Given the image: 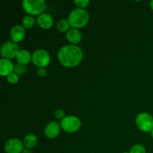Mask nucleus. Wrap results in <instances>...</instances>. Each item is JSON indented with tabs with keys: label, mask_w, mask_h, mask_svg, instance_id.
<instances>
[{
	"label": "nucleus",
	"mask_w": 153,
	"mask_h": 153,
	"mask_svg": "<svg viewBox=\"0 0 153 153\" xmlns=\"http://www.w3.org/2000/svg\"><path fill=\"white\" fill-rule=\"evenodd\" d=\"M83 52L76 45H66L62 46L58 52L60 63L66 67H75L83 59Z\"/></svg>",
	"instance_id": "f257e3e1"
},
{
	"label": "nucleus",
	"mask_w": 153,
	"mask_h": 153,
	"mask_svg": "<svg viewBox=\"0 0 153 153\" xmlns=\"http://www.w3.org/2000/svg\"><path fill=\"white\" fill-rule=\"evenodd\" d=\"M90 19V15L85 9L77 8L71 10L69 15L68 20L70 25L74 28H79L85 26Z\"/></svg>",
	"instance_id": "f03ea898"
},
{
	"label": "nucleus",
	"mask_w": 153,
	"mask_h": 153,
	"mask_svg": "<svg viewBox=\"0 0 153 153\" xmlns=\"http://www.w3.org/2000/svg\"><path fill=\"white\" fill-rule=\"evenodd\" d=\"M22 7L28 15H39L46 10V4L44 0H23Z\"/></svg>",
	"instance_id": "7ed1b4c3"
},
{
	"label": "nucleus",
	"mask_w": 153,
	"mask_h": 153,
	"mask_svg": "<svg viewBox=\"0 0 153 153\" xmlns=\"http://www.w3.org/2000/svg\"><path fill=\"white\" fill-rule=\"evenodd\" d=\"M137 128L144 132H149L153 129V117L146 112H142L137 116L135 120Z\"/></svg>",
	"instance_id": "20e7f679"
},
{
	"label": "nucleus",
	"mask_w": 153,
	"mask_h": 153,
	"mask_svg": "<svg viewBox=\"0 0 153 153\" xmlns=\"http://www.w3.org/2000/svg\"><path fill=\"white\" fill-rule=\"evenodd\" d=\"M82 122L76 116H67L61 121V126L67 133H75L80 128Z\"/></svg>",
	"instance_id": "39448f33"
},
{
	"label": "nucleus",
	"mask_w": 153,
	"mask_h": 153,
	"mask_svg": "<svg viewBox=\"0 0 153 153\" xmlns=\"http://www.w3.org/2000/svg\"><path fill=\"white\" fill-rule=\"evenodd\" d=\"M50 55L45 49H37L32 53V62L40 67H46L50 63Z\"/></svg>",
	"instance_id": "423d86ee"
},
{
	"label": "nucleus",
	"mask_w": 153,
	"mask_h": 153,
	"mask_svg": "<svg viewBox=\"0 0 153 153\" xmlns=\"http://www.w3.org/2000/svg\"><path fill=\"white\" fill-rule=\"evenodd\" d=\"M19 51V46L17 43L13 42V40L6 41L1 45V55L3 58L12 59L16 58V54Z\"/></svg>",
	"instance_id": "0eeeda50"
},
{
	"label": "nucleus",
	"mask_w": 153,
	"mask_h": 153,
	"mask_svg": "<svg viewBox=\"0 0 153 153\" xmlns=\"http://www.w3.org/2000/svg\"><path fill=\"white\" fill-rule=\"evenodd\" d=\"M23 149V143L17 138L9 139L4 144V151L7 153H21Z\"/></svg>",
	"instance_id": "6e6552de"
},
{
	"label": "nucleus",
	"mask_w": 153,
	"mask_h": 153,
	"mask_svg": "<svg viewBox=\"0 0 153 153\" xmlns=\"http://www.w3.org/2000/svg\"><path fill=\"white\" fill-rule=\"evenodd\" d=\"M61 124L57 121H51L46 125L44 133L46 137L49 139H54L58 137L61 132Z\"/></svg>",
	"instance_id": "1a4fd4ad"
},
{
	"label": "nucleus",
	"mask_w": 153,
	"mask_h": 153,
	"mask_svg": "<svg viewBox=\"0 0 153 153\" xmlns=\"http://www.w3.org/2000/svg\"><path fill=\"white\" fill-rule=\"evenodd\" d=\"M25 30L22 25H15L12 27L10 29V36L13 42L17 43L18 42H20L23 40L25 37Z\"/></svg>",
	"instance_id": "9d476101"
},
{
	"label": "nucleus",
	"mask_w": 153,
	"mask_h": 153,
	"mask_svg": "<svg viewBox=\"0 0 153 153\" xmlns=\"http://www.w3.org/2000/svg\"><path fill=\"white\" fill-rule=\"evenodd\" d=\"M14 71V65L10 59H0V74L2 76H7Z\"/></svg>",
	"instance_id": "9b49d317"
},
{
	"label": "nucleus",
	"mask_w": 153,
	"mask_h": 153,
	"mask_svg": "<svg viewBox=\"0 0 153 153\" xmlns=\"http://www.w3.org/2000/svg\"><path fill=\"white\" fill-rule=\"evenodd\" d=\"M67 40L71 43L72 45H76L80 43L82 40V33L77 29V28H72L69 30L66 34Z\"/></svg>",
	"instance_id": "f8f14e48"
},
{
	"label": "nucleus",
	"mask_w": 153,
	"mask_h": 153,
	"mask_svg": "<svg viewBox=\"0 0 153 153\" xmlns=\"http://www.w3.org/2000/svg\"><path fill=\"white\" fill-rule=\"evenodd\" d=\"M37 23L41 28L48 29L53 25V19L52 16L47 13H43L37 18Z\"/></svg>",
	"instance_id": "ddd939ff"
},
{
	"label": "nucleus",
	"mask_w": 153,
	"mask_h": 153,
	"mask_svg": "<svg viewBox=\"0 0 153 153\" xmlns=\"http://www.w3.org/2000/svg\"><path fill=\"white\" fill-rule=\"evenodd\" d=\"M16 58L19 64L26 65L30 61H32V55H31V53L26 49H21L16 54Z\"/></svg>",
	"instance_id": "4468645a"
},
{
	"label": "nucleus",
	"mask_w": 153,
	"mask_h": 153,
	"mask_svg": "<svg viewBox=\"0 0 153 153\" xmlns=\"http://www.w3.org/2000/svg\"><path fill=\"white\" fill-rule=\"evenodd\" d=\"M23 143L24 146L28 149H32L34 148L37 144V136L34 135L33 134H28L23 138Z\"/></svg>",
	"instance_id": "2eb2a0df"
},
{
	"label": "nucleus",
	"mask_w": 153,
	"mask_h": 153,
	"mask_svg": "<svg viewBox=\"0 0 153 153\" xmlns=\"http://www.w3.org/2000/svg\"><path fill=\"white\" fill-rule=\"evenodd\" d=\"M70 23L68 19H61L57 23V29L61 32H67L70 29Z\"/></svg>",
	"instance_id": "dca6fc26"
},
{
	"label": "nucleus",
	"mask_w": 153,
	"mask_h": 153,
	"mask_svg": "<svg viewBox=\"0 0 153 153\" xmlns=\"http://www.w3.org/2000/svg\"><path fill=\"white\" fill-rule=\"evenodd\" d=\"M34 19L31 15H26L22 19V26L25 28H29L34 25Z\"/></svg>",
	"instance_id": "f3484780"
},
{
	"label": "nucleus",
	"mask_w": 153,
	"mask_h": 153,
	"mask_svg": "<svg viewBox=\"0 0 153 153\" xmlns=\"http://www.w3.org/2000/svg\"><path fill=\"white\" fill-rule=\"evenodd\" d=\"M13 72L16 74H17L18 76H22V75H24L27 72L26 65L18 63L16 65H14V71Z\"/></svg>",
	"instance_id": "a211bd4d"
},
{
	"label": "nucleus",
	"mask_w": 153,
	"mask_h": 153,
	"mask_svg": "<svg viewBox=\"0 0 153 153\" xmlns=\"http://www.w3.org/2000/svg\"><path fill=\"white\" fill-rule=\"evenodd\" d=\"M129 153H146V148L141 144H135L130 149Z\"/></svg>",
	"instance_id": "6ab92c4d"
},
{
	"label": "nucleus",
	"mask_w": 153,
	"mask_h": 153,
	"mask_svg": "<svg viewBox=\"0 0 153 153\" xmlns=\"http://www.w3.org/2000/svg\"><path fill=\"white\" fill-rule=\"evenodd\" d=\"M7 79L9 83L12 84V85H14V84L17 83L18 81H19V76L13 72L11 74L7 76Z\"/></svg>",
	"instance_id": "aec40b11"
},
{
	"label": "nucleus",
	"mask_w": 153,
	"mask_h": 153,
	"mask_svg": "<svg viewBox=\"0 0 153 153\" xmlns=\"http://www.w3.org/2000/svg\"><path fill=\"white\" fill-rule=\"evenodd\" d=\"M75 4L78 6L79 8H85L89 4V0H75Z\"/></svg>",
	"instance_id": "412c9836"
},
{
	"label": "nucleus",
	"mask_w": 153,
	"mask_h": 153,
	"mask_svg": "<svg viewBox=\"0 0 153 153\" xmlns=\"http://www.w3.org/2000/svg\"><path fill=\"white\" fill-rule=\"evenodd\" d=\"M54 116L56 118L57 120H62L64 117H65V113L63 110L61 109H57L56 111L54 113Z\"/></svg>",
	"instance_id": "4be33fe9"
},
{
	"label": "nucleus",
	"mask_w": 153,
	"mask_h": 153,
	"mask_svg": "<svg viewBox=\"0 0 153 153\" xmlns=\"http://www.w3.org/2000/svg\"><path fill=\"white\" fill-rule=\"evenodd\" d=\"M46 73H47V72H46V70L45 67H40V68H38V70H37V74H38L40 77H44V76H46Z\"/></svg>",
	"instance_id": "5701e85b"
},
{
	"label": "nucleus",
	"mask_w": 153,
	"mask_h": 153,
	"mask_svg": "<svg viewBox=\"0 0 153 153\" xmlns=\"http://www.w3.org/2000/svg\"><path fill=\"white\" fill-rule=\"evenodd\" d=\"M21 153H32L31 150L30 149H28V148H24V149L22 150V152Z\"/></svg>",
	"instance_id": "b1692460"
},
{
	"label": "nucleus",
	"mask_w": 153,
	"mask_h": 153,
	"mask_svg": "<svg viewBox=\"0 0 153 153\" xmlns=\"http://www.w3.org/2000/svg\"><path fill=\"white\" fill-rule=\"evenodd\" d=\"M150 7L151 8H152V10H153V0H152V1H150Z\"/></svg>",
	"instance_id": "393cba45"
},
{
	"label": "nucleus",
	"mask_w": 153,
	"mask_h": 153,
	"mask_svg": "<svg viewBox=\"0 0 153 153\" xmlns=\"http://www.w3.org/2000/svg\"><path fill=\"white\" fill-rule=\"evenodd\" d=\"M151 135H152V138H153V129L152 130V131H151Z\"/></svg>",
	"instance_id": "a878e982"
},
{
	"label": "nucleus",
	"mask_w": 153,
	"mask_h": 153,
	"mask_svg": "<svg viewBox=\"0 0 153 153\" xmlns=\"http://www.w3.org/2000/svg\"><path fill=\"white\" fill-rule=\"evenodd\" d=\"M123 153H129V152H123Z\"/></svg>",
	"instance_id": "bb28decb"
}]
</instances>
